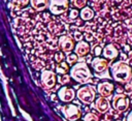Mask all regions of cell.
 Segmentation results:
<instances>
[{"mask_svg": "<svg viewBox=\"0 0 132 121\" xmlns=\"http://www.w3.org/2000/svg\"><path fill=\"white\" fill-rule=\"evenodd\" d=\"M112 74H113V79L118 82L121 83H126L127 81L130 80L131 77V69L130 67L125 64L124 62H118L116 64H113L112 66Z\"/></svg>", "mask_w": 132, "mask_h": 121, "instance_id": "obj_1", "label": "cell"}, {"mask_svg": "<svg viewBox=\"0 0 132 121\" xmlns=\"http://www.w3.org/2000/svg\"><path fill=\"white\" fill-rule=\"evenodd\" d=\"M71 77L79 83L86 82L90 77V70L85 63H78L71 69Z\"/></svg>", "mask_w": 132, "mask_h": 121, "instance_id": "obj_2", "label": "cell"}, {"mask_svg": "<svg viewBox=\"0 0 132 121\" xmlns=\"http://www.w3.org/2000/svg\"><path fill=\"white\" fill-rule=\"evenodd\" d=\"M68 0H51L48 2V8L54 14H62L68 9Z\"/></svg>", "mask_w": 132, "mask_h": 121, "instance_id": "obj_3", "label": "cell"}, {"mask_svg": "<svg viewBox=\"0 0 132 121\" xmlns=\"http://www.w3.org/2000/svg\"><path fill=\"white\" fill-rule=\"evenodd\" d=\"M77 96L82 102L90 103L93 101V99L95 97V91L91 86H85L78 90Z\"/></svg>", "mask_w": 132, "mask_h": 121, "instance_id": "obj_4", "label": "cell"}, {"mask_svg": "<svg viewBox=\"0 0 132 121\" xmlns=\"http://www.w3.org/2000/svg\"><path fill=\"white\" fill-rule=\"evenodd\" d=\"M63 113L64 115L69 119V120H76L80 116V111L77 107L73 104H69L63 108Z\"/></svg>", "mask_w": 132, "mask_h": 121, "instance_id": "obj_5", "label": "cell"}, {"mask_svg": "<svg viewBox=\"0 0 132 121\" xmlns=\"http://www.w3.org/2000/svg\"><path fill=\"white\" fill-rule=\"evenodd\" d=\"M128 103H129V101H128L127 97L122 94H118L113 97V107L119 112L125 111L128 108Z\"/></svg>", "mask_w": 132, "mask_h": 121, "instance_id": "obj_6", "label": "cell"}, {"mask_svg": "<svg viewBox=\"0 0 132 121\" xmlns=\"http://www.w3.org/2000/svg\"><path fill=\"white\" fill-rule=\"evenodd\" d=\"M41 82H42L44 87L52 88L56 83V77H55L54 72H52L50 70L43 71L42 74H41Z\"/></svg>", "mask_w": 132, "mask_h": 121, "instance_id": "obj_7", "label": "cell"}, {"mask_svg": "<svg viewBox=\"0 0 132 121\" xmlns=\"http://www.w3.org/2000/svg\"><path fill=\"white\" fill-rule=\"evenodd\" d=\"M59 43H60V48L64 52H70L74 47V42L69 36H62L60 38V42Z\"/></svg>", "mask_w": 132, "mask_h": 121, "instance_id": "obj_8", "label": "cell"}, {"mask_svg": "<svg viewBox=\"0 0 132 121\" xmlns=\"http://www.w3.org/2000/svg\"><path fill=\"white\" fill-rule=\"evenodd\" d=\"M59 97L63 101H71L74 97V91L70 88L64 87L59 91Z\"/></svg>", "mask_w": 132, "mask_h": 121, "instance_id": "obj_9", "label": "cell"}, {"mask_svg": "<svg viewBox=\"0 0 132 121\" xmlns=\"http://www.w3.org/2000/svg\"><path fill=\"white\" fill-rule=\"evenodd\" d=\"M92 66L96 71L101 72L107 68V61L102 58H95L92 61Z\"/></svg>", "mask_w": 132, "mask_h": 121, "instance_id": "obj_10", "label": "cell"}, {"mask_svg": "<svg viewBox=\"0 0 132 121\" xmlns=\"http://www.w3.org/2000/svg\"><path fill=\"white\" fill-rule=\"evenodd\" d=\"M112 90H113V85L107 82L101 83L98 86V91L102 96H109L112 93Z\"/></svg>", "mask_w": 132, "mask_h": 121, "instance_id": "obj_11", "label": "cell"}, {"mask_svg": "<svg viewBox=\"0 0 132 121\" xmlns=\"http://www.w3.org/2000/svg\"><path fill=\"white\" fill-rule=\"evenodd\" d=\"M88 52H89V44L87 42L80 41V42H78L76 44V47H75V53H76V55L82 57V56H86L88 54Z\"/></svg>", "mask_w": 132, "mask_h": 121, "instance_id": "obj_12", "label": "cell"}, {"mask_svg": "<svg viewBox=\"0 0 132 121\" xmlns=\"http://www.w3.org/2000/svg\"><path fill=\"white\" fill-rule=\"evenodd\" d=\"M103 54H104L105 58L113 59V58H116L118 56V50H117V48L113 44H108V46L105 47Z\"/></svg>", "mask_w": 132, "mask_h": 121, "instance_id": "obj_13", "label": "cell"}, {"mask_svg": "<svg viewBox=\"0 0 132 121\" xmlns=\"http://www.w3.org/2000/svg\"><path fill=\"white\" fill-rule=\"evenodd\" d=\"M108 107H109V103H108V101L105 98L100 97V98H98L96 100V109L99 112H101V113L106 112L108 110Z\"/></svg>", "mask_w": 132, "mask_h": 121, "instance_id": "obj_14", "label": "cell"}, {"mask_svg": "<svg viewBox=\"0 0 132 121\" xmlns=\"http://www.w3.org/2000/svg\"><path fill=\"white\" fill-rule=\"evenodd\" d=\"M31 5L36 10H43L48 5L50 0H30Z\"/></svg>", "mask_w": 132, "mask_h": 121, "instance_id": "obj_15", "label": "cell"}, {"mask_svg": "<svg viewBox=\"0 0 132 121\" xmlns=\"http://www.w3.org/2000/svg\"><path fill=\"white\" fill-rule=\"evenodd\" d=\"M94 17V11L90 8V7H84L80 11V18L85 21L91 20Z\"/></svg>", "mask_w": 132, "mask_h": 121, "instance_id": "obj_16", "label": "cell"}, {"mask_svg": "<svg viewBox=\"0 0 132 121\" xmlns=\"http://www.w3.org/2000/svg\"><path fill=\"white\" fill-rule=\"evenodd\" d=\"M11 2H12V4H13L14 7H16V8H23V7H25L28 4L29 0H11Z\"/></svg>", "mask_w": 132, "mask_h": 121, "instance_id": "obj_17", "label": "cell"}, {"mask_svg": "<svg viewBox=\"0 0 132 121\" xmlns=\"http://www.w3.org/2000/svg\"><path fill=\"white\" fill-rule=\"evenodd\" d=\"M68 70V65L66 64V62H62L58 67H57V71L58 73H61V74H65Z\"/></svg>", "mask_w": 132, "mask_h": 121, "instance_id": "obj_18", "label": "cell"}, {"mask_svg": "<svg viewBox=\"0 0 132 121\" xmlns=\"http://www.w3.org/2000/svg\"><path fill=\"white\" fill-rule=\"evenodd\" d=\"M71 3L76 8H82L86 5L87 0H71Z\"/></svg>", "mask_w": 132, "mask_h": 121, "instance_id": "obj_19", "label": "cell"}, {"mask_svg": "<svg viewBox=\"0 0 132 121\" xmlns=\"http://www.w3.org/2000/svg\"><path fill=\"white\" fill-rule=\"evenodd\" d=\"M85 121H98V118L94 115V114H88L86 117H85Z\"/></svg>", "mask_w": 132, "mask_h": 121, "instance_id": "obj_20", "label": "cell"}, {"mask_svg": "<svg viewBox=\"0 0 132 121\" xmlns=\"http://www.w3.org/2000/svg\"><path fill=\"white\" fill-rule=\"evenodd\" d=\"M77 60V56L76 55H74V54H71V55H69L68 57H67V61H68V63H73V62H75Z\"/></svg>", "mask_w": 132, "mask_h": 121, "instance_id": "obj_21", "label": "cell"}, {"mask_svg": "<svg viewBox=\"0 0 132 121\" xmlns=\"http://www.w3.org/2000/svg\"><path fill=\"white\" fill-rule=\"evenodd\" d=\"M69 77L67 75V74H63L62 75V78L60 79V82L62 83V84H67V83H69Z\"/></svg>", "mask_w": 132, "mask_h": 121, "instance_id": "obj_22", "label": "cell"}, {"mask_svg": "<svg viewBox=\"0 0 132 121\" xmlns=\"http://www.w3.org/2000/svg\"><path fill=\"white\" fill-rule=\"evenodd\" d=\"M63 58H64V56H63V54L60 53V52L55 55V59H56V61H58V62H61V61L63 60Z\"/></svg>", "mask_w": 132, "mask_h": 121, "instance_id": "obj_23", "label": "cell"}, {"mask_svg": "<svg viewBox=\"0 0 132 121\" xmlns=\"http://www.w3.org/2000/svg\"><path fill=\"white\" fill-rule=\"evenodd\" d=\"M77 14H78V12H77V10H71V13H70V18L71 19H75L76 17H77Z\"/></svg>", "mask_w": 132, "mask_h": 121, "instance_id": "obj_24", "label": "cell"}, {"mask_svg": "<svg viewBox=\"0 0 132 121\" xmlns=\"http://www.w3.org/2000/svg\"><path fill=\"white\" fill-rule=\"evenodd\" d=\"M94 50H95V51H94L95 55H96V56H99V55H100V53H101V48H100V47H96Z\"/></svg>", "mask_w": 132, "mask_h": 121, "instance_id": "obj_25", "label": "cell"}]
</instances>
